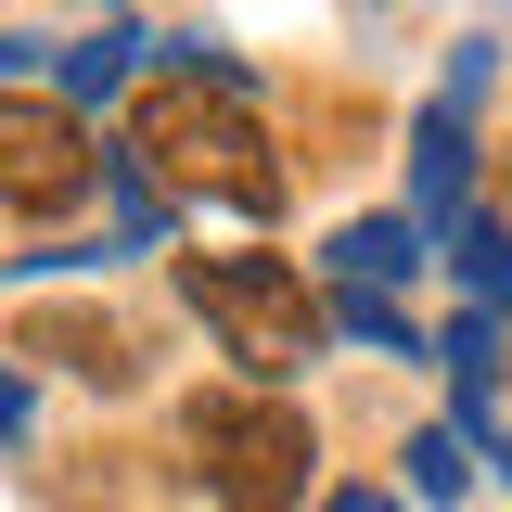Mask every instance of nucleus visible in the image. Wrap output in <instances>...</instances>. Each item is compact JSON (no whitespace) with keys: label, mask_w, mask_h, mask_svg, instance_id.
Here are the masks:
<instances>
[{"label":"nucleus","mask_w":512,"mask_h":512,"mask_svg":"<svg viewBox=\"0 0 512 512\" xmlns=\"http://www.w3.org/2000/svg\"><path fill=\"white\" fill-rule=\"evenodd\" d=\"M52 346H64V359H77L90 384H128V359H116V333H103V320H64Z\"/></svg>","instance_id":"11"},{"label":"nucleus","mask_w":512,"mask_h":512,"mask_svg":"<svg viewBox=\"0 0 512 512\" xmlns=\"http://www.w3.org/2000/svg\"><path fill=\"white\" fill-rule=\"evenodd\" d=\"M320 256H333V282H359V295H397V282L423 269V218H346Z\"/></svg>","instance_id":"5"},{"label":"nucleus","mask_w":512,"mask_h":512,"mask_svg":"<svg viewBox=\"0 0 512 512\" xmlns=\"http://www.w3.org/2000/svg\"><path fill=\"white\" fill-rule=\"evenodd\" d=\"M116 154L167 192V205H218V218H256V231L282 218V154H269V128H256V90H244L231 52L167 39V52L141 64V90H128Z\"/></svg>","instance_id":"1"},{"label":"nucleus","mask_w":512,"mask_h":512,"mask_svg":"<svg viewBox=\"0 0 512 512\" xmlns=\"http://www.w3.org/2000/svg\"><path fill=\"white\" fill-rule=\"evenodd\" d=\"M461 154H474V141H461V103H436V116L410 128V205H423V218H448V192H461Z\"/></svg>","instance_id":"6"},{"label":"nucleus","mask_w":512,"mask_h":512,"mask_svg":"<svg viewBox=\"0 0 512 512\" xmlns=\"http://www.w3.org/2000/svg\"><path fill=\"white\" fill-rule=\"evenodd\" d=\"M333 320H346V333H372V346H397V359L423 346V333L397 320V295H359V282H333Z\"/></svg>","instance_id":"9"},{"label":"nucleus","mask_w":512,"mask_h":512,"mask_svg":"<svg viewBox=\"0 0 512 512\" xmlns=\"http://www.w3.org/2000/svg\"><path fill=\"white\" fill-rule=\"evenodd\" d=\"M320 512H397V500H384V487H346V500H320Z\"/></svg>","instance_id":"12"},{"label":"nucleus","mask_w":512,"mask_h":512,"mask_svg":"<svg viewBox=\"0 0 512 512\" xmlns=\"http://www.w3.org/2000/svg\"><path fill=\"white\" fill-rule=\"evenodd\" d=\"M180 448L192 474H205V500L218 512H295L308 500V423L282 410V397H256V384H218V397H192L180 410Z\"/></svg>","instance_id":"3"},{"label":"nucleus","mask_w":512,"mask_h":512,"mask_svg":"<svg viewBox=\"0 0 512 512\" xmlns=\"http://www.w3.org/2000/svg\"><path fill=\"white\" fill-rule=\"evenodd\" d=\"M180 295L205 308V333H218L256 384H295V372L320 359V333H333V308L308 295V269H295V256H256V244L180 256Z\"/></svg>","instance_id":"2"},{"label":"nucleus","mask_w":512,"mask_h":512,"mask_svg":"<svg viewBox=\"0 0 512 512\" xmlns=\"http://www.w3.org/2000/svg\"><path fill=\"white\" fill-rule=\"evenodd\" d=\"M410 487H423V500H461V487H474L461 436H410Z\"/></svg>","instance_id":"10"},{"label":"nucleus","mask_w":512,"mask_h":512,"mask_svg":"<svg viewBox=\"0 0 512 512\" xmlns=\"http://www.w3.org/2000/svg\"><path fill=\"white\" fill-rule=\"evenodd\" d=\"M461 282L487 295V320H512V231L500 218H461Z\"/></svg>","instance_id":"7"},{"label":"nucleus","mask_w":512,"mask_h":512,"mask_svg":"<svg viewBox=\"0 0 512 512\" xmlns=\"http://www.w3.org/2000/svg\"><path fill=\"white\" fill-rule=\"evenodd\" d=\"M128 52H141V39H128V26H103L90 52L64 64V90H77V103H103V90H141V77H128Z\"/></svg>","instance_id":"8"},{"label":"nucleus","mask_w":512,"mask_h":512,"mask_svg":"<svg viewBox=\"0 0 512 512\" xmlns=\"http://www.w3.org/2000/svg\"><path fill=\"white\" fill-rule=\"evenodd\" d=\"M0 141H13V231L39 244V231H64L77 205H90V180H103V154H90V128L64 116V103H39V90H13V116H0Z\"/></svg>","instance_id":"4"}]
</instances>
